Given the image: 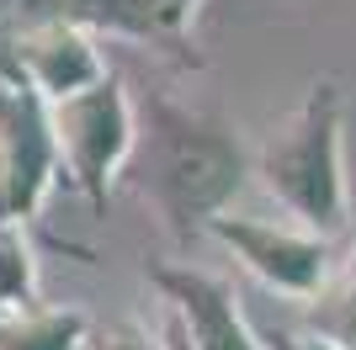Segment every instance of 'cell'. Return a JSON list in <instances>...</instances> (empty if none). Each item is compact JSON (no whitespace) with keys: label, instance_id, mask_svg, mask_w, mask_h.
Here are the masks:
<instances>
[{"label":"cell","instance_id":"7c38bea8","mask_svg":"<svg viewBox=\"0 0 356 350\" xmlns=\"http://www.w3.org/2000/svg\"><path fill=\"white\" fill-rule=\"evenodd\" d=\"M86 350H165V345H149L144 329H106V335H90Z\"/></svg>","mask_w":356,"mask_h":350},{"label":"cell","instance_id":"8992f818","mask_svg":"<svg viewBox=\"0 0 356 350\" xmlns=\"http://www.w3.org/2000/svg\"><path fill=\"white\" fill-rule=\"evenodd\" d=\"M202 0H16L27 22H74L86 32H118L186 58V32Z\"/></svg>","mask_w":356,"mask_h":350},{"label":"cell","instance_id":"7a4b0ae2","mask_svg":"<svg viewBox=\"0 0 356 350\" xmlns=\"http://www.w3.org/2000/svg\"><path fill=\"white\" fill-rule=\"evenodd\" d=\"M261 181L303 228L335 233L346 223V165H341V85L314 80L287 128L261 149Z\"/></svg>","mask_w":356,"mask_h":350},{"label":"cell","instance_id":"52a82bcc","mask_svg":"<svg viewBox=\"0 0 356 350\" xmlns=\"http://www.w3.org/2000/svg\"><path fill=\"white\" fill-rule=\"evenodd\" d=\"M154 287L170 297V313L186 329L192 350H271L239 313L234 292L192 265H154Z\"/></svg>","mask_w":356,"mask_h":350},{"label":"cell","instance_id":"9a60e30c","mask_svg":"<svg viewBox=\"0 0 356 350\" xmlns=\"http://www.w3.org/2000/svg\"><path fill=\"white\" fill-rule=\"evenodd\" d=\"M165 350H192V340H186V329L176 324V313H170V329H165Z\"/></svg>","mask_w":356,"mask_h":350},{"label":"cell","instance_id":"9c48e42d","mask_svg":"<svg viewBox=\"0 0 356 350\" xmlns=\"http://www.w3.org/2000/svg\"><path fill=\"white\" fill-rule=\"evenodd\" d=\"M90 319L74 308H22L0 313V350H86Z\"/></svg>","mask_w":356,"mask_h":350},{"label":"cell","instance_id":"5b68a950","mask_svg":"<svg viewBox=\"0 0 356 350\" xmlns=\"http://www.w3.org/2000/svg\"><path fill=\"white\" fill-rule=\"evenodd\" d=\"M208 233L245 260V271L266 281L282 297H319L330 276V244L314 228H271L255 218H213Z\"/></svg>","mask_w":356,"mask_h":350},{"label":"cell","instance_id":"4fadbf2b","mask_svg":"<svg viewBox=\"0 0 356 350\" xmlns=\"http://www.w3.org/2000/svg\"><path fill=\"white\" fill-rule=\"evenodd\" d=\"M261 340H266L271 350H335L330 340L314 335V329H266Z\"/></svg>","mask_w":356,"mask_h":350},{"label":"cell","instance_id":"8fae6325","mask_svg":"<svg viewBox=\"0 0 356 350\" xmlns=\"http://www.w3.org/2000/svg\"><path fill=\"white\" fill-rule=\"evenodd\" d=\"M0 308L6 313L38 308V260L22 223H0Z\"/></svg>","mask_w":356,"mask_h":350},{"label":"cell","instance_id":"3957f363","mask_svg":"<svg viewBox=\"0 0 356 350\" xmlns=\"http://www.w3.org/2000/svg\"><path fill=\"white\" fill-rule=\"evenodd\" d=\"M54 112V138H59V160L64 175L74 181V191H86L90 207H106V191H112V175L128 165L138 144V122L134 106L122 96V80H96L80 96H64V101H48Z\"/></svg>","mask_w":356,"mask_h":350},{"label":"cell","instance_id":"2e32d148","mask_svg":"<svg viewBox=\"0 0 356 350\" xmlns=\"http://www.w3.org/2000/svg\"><path fill=\"white\" fill-rule=\"evenodd\" d=\"M0 6H16V0H0Z\"/></svg>","mask_w":356,"mask_h":350},{"label":"cell","instance_id":"277c9868","mask_svg":"<svg viewBox=\"0 0 356 350\" xmlns=\"http://www.w3.org/2000/svg\"><path fill=\"white\" fill-rule=\"evenodd\" d=\"M64 175L54 112L27 80L0 74V223H27Z\"/></svg>","mask_w":356,"mask_h":350},{"label":"cell","instance_id":"30bf717a","mask_svg":"<svg viewBox=\"0 0 356 350\" xmlns=\"http://www.w3.org/2000/svg\"><path fill=\"white\" fill-rule=\"evenodd\" d=\"M303 329H314V335L330 340L335 350H356V244H351V260H346L341 281L330 292H319V303L309 308Z\"/></svg>","mask_w":356,"mask_h":350},{"label":"cell","instance_id":"ba28073f","mask_svg":"<svg viewBox=\"0 0 356 350\" xmlns=\"http://www.w3.org/2000/svg\"><path fill=\"white\" fill-rule=\"evenodd\" d=\"M11 48L27 85L43 101H64V96H80L96 80H106V64L90 43V32L74 22H27V32H16Z\"/></svg>","mask_w":356,"mask_h":350},{"label":"cell","instance_id":"6da1fadb","mask_svg":"<svg viewBox=\"0 0 356 350\" xmlns=\"http://www.w3.org/2000/svg\"><path fill=\"white\" fill-rule=\"evenodd\" d=\"M245 175H250V160L229 128L170 101H154L144 138V186L176 239L208 233V223L223 218V207L245 186Z\"/></svg>","mask_w":356,"mask_h":350},{"label":"cell","instance_id":"5bb4252c","mask_svg":"<svg viewBox=\"0 0 356 350\" xmlns=\"http://www.w3.org/2000/svg\"><path fill=\"white\" fill-rule=\"evenodd\" d=\"M0 74H6V80H27V74H22V64H16V48H11V43H0Z\"/></svg>","mask_w":356,"mask_h":350},{"label":"cell","instance_id":"e0dca14e","mask_svg":"<svg viewBox=\"0 0 356 350\" xmlns=\"http://www.w3.org/2000/svg\"><path fill=\"white\" fill-rule=\"evenodd\" d=\"M0 313H6V308H0Z\"/></svg>","mask_w":356,"mask_h":350}]
</instances>
